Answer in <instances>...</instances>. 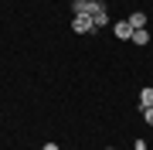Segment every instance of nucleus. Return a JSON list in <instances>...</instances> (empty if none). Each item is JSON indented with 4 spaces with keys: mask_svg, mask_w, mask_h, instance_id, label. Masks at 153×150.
<instances>
[{
    "mask_svg": "<svg viewBox=\"0 0 153 150\" xmlns=\"http://www.w3.org/2000/svg\"><path fill=\"white\" fill-rule=\"evenodd\" d=\"M71 31H75V34H92L95 31V21L88 14H75V17H71Z\"/></svg>",
    "mask_w": 153,
    "mask_h": 150,
    "instance_id": "1",
    "label": "nucleus"
},
{
    "mask_svg": "<svg viewBox=\"0 0 153 150\" xmlns=\"http://www.w3.org/2000/svg\"><path fill=\"white\" fill-rule=\"evenodd\" d=\"M153 106V89H143L140 92V109H150Z\"/></svg>",
    "mask_w": 153,
    "mask_h": 150,
    "instance_id": "4",
    "label": "nucleus"
},
{
    "mask_svg": "<svg viewBox=\"0 0 153 150\" xmlns=\"http://www.w3.org/2000/svg\"><path fill=\"white\" fill-rule=\"evenodd\" d=\"M143 119H146L150 126H153V106H150V109H143Z\"/></svg>",
    "mask_w": 153,
    "mask_h": 150,
    "instance_id": "6",
    "label": "nucleus"
},
{
    "mask_svg": "<svg viewBox=\"0 0 153 150\" xmlns=\"http://www.w3.org/2000/svg\"><path fill=\"white\" fill-rule=\"evenodd\" d=\"M133 45H146V41H150V34H146V28H143V31H133Z\"/></svg>",
    "mask_w": 153,
    "mask_h": 150,
    "instance_id": "5",
    "label": "nucleus"
},
{
    "mask_svg": "<svg viewBox=\"0 0 153 150\" xmlns=\"http://www.w3.org/2000/svg\"><path fill=\"white\" fill-rule=\"evenodd\" d=\"M41 150H58V143H44V147H41Z\"/></svg>",
    "mask_w": 153,
    "mask_h": 150,
    "instance_id": "8",
    "label": "nucleus"
},
{
    "mask_svg": "<svg viewBox=\"0 0 153 150\" xmlns=\"http://www.w3.org/2000/svg\"><path fill=\"white\" fill-rule=\"evenodd\" d=\"M133 150H146V143H143V140H136V147H133Z\"/></svg>",
    "mask_w": 153,
    "mask_h": 150,
    "instance_id": "7",
    "label": "nucleus"
},
{
    "mask_svg": "<svg viewBox=\"0 0 153 150\" xmlns=\"http://www.w3.org/2000/svg\"><path fill=\"white\" fill-rule=\"evenodd\" d=\"M129 24H133V31H143V28H146V14H143V10L129 14Z\"/></svg>",
    "mask_w": 153,
    "mask_h": 150,
    "instance_id": "3",
    "label": "nucleus"
},
{
    "mask_svg": "<svg viewBox=\"0 0 153 150\" xmlns=\"http://www.w3.org/2000/svg\"><path fill=\"white\" fill-rule=\"evenodd\" d=\"M112 34H116L119 41H129V38H133V24H129V21H116V24H112Z\"/></svg>",
    "mask_w": 153,
    "mask_h": 150,
    "instance_id": "2",
    "label": "nucleus"
},
{
    "mask_svg": "<svg viewBox=\"0 0 153 150\" xmlns=\"http://www.w3.org/2000/svg\"><path fill=\"white\" fill-rule=\"evenodd\" d=\"M105 150H116V147H105Z\"/></svg>",
    "mask_w": 153,
    "mask_h": 150,
    "instance_id": "9",
    "label": "nucleus"
}]
</instances>
